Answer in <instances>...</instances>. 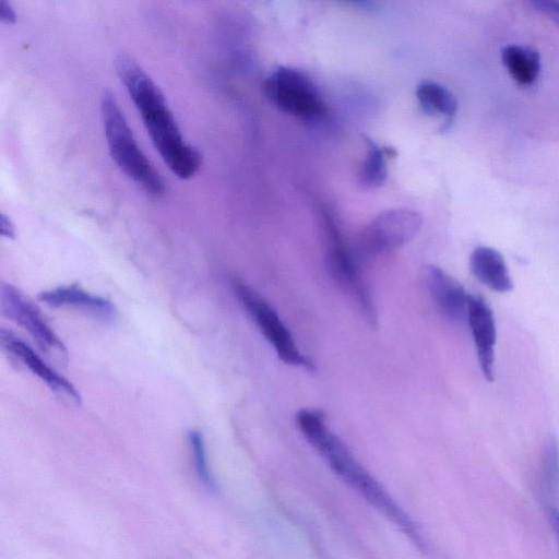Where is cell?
<instances>
[{
    "mask_svg": "<svg viewBox=\"0 0 559 559\" xmlns=\"http://www.w3.org/2000/svg\"><path fill=\"white\" fill-rule=\"evenodd\" d=\"M295 421L306 440L344 483L390 519L420 550H426V540L416 523L331 430L321 412L299 409Z\"/></svg>",
    "mask_w": 559,
    "mask_h": 559,
    "instance_id": "6da1fadb",
    "label": "cell"
},
{
    "mask_svg": "<svg viewBox=\"0 0 559 559\" xmlns=\"http://www.w3.org/2000/svg\"><path fill=\"white\" fill-rule=\"evenodd\" d=\"M114 63L164 163L180 179L193 177L202 156L183 138L158 86L132 57L120 53Z\"/></svg>",
    "mask_w": 559,
    "mask_h": 559,
    "instance_id": "7a4b0ae2",
    "label": "cell"
},
{
    "mask_svg": "<svg viewBox=\"0 0 559 559\" xmlns=\"http://www.w3.org/2000/svg\"><path fill=\"white\" fill-rule=\"evenodd\" d=\"M102 117L109 153L117 166L145 192L159 197L165 183L138 145L123 112L111 92L102 97Z\"/></svg>",
    "mask_w": 559,
    "mask_h": 559,
    "instance_id": "3957f363",
    "label": "cell"
},
{
    "mask_svg": "<svg viewBox=\"0 0 559 559\" xmlns=\"http://www.w3.org/2000/svg\"><path fill=\"white\" fill-rule=\"evenodd\" d=\"M263 91L280 111L302 120H316L325 112L322 97L313 82L301 71L277 66L266 78Z\"/></svg>",
    "mask_w": 559,
    "mask_h": 559,
    "instance_id": "277c9868",
    "label": "cell"
},
{
    "mask_svg": "<svg viewBox=\"0 0 559 559\" xmlns=\"http://www.w3.org/2000/svg\"><path fill=\"white\" fill-rule=\"evenodd\" d=\"M423 218L416 211L394 209L370 221L357 235L353 253L358 261L385 254L407 243L420 229Z\"/></svg>",
    "mask_w": 559,
    "mask_h": 559,
    "instance_id": "5b68a950",
    "label": "cell"
},
{
    "mask_svg": "<svg viewBox=\"0 0 559 559\" xmlns=\"http://www.w3.org/2000/svg\"><path fill=\"white\" fill-rule=\"evenodd\" d=\"M233 288L278 358L287 365L312 370V362L299 350L293 335L270 304L240 278L233 280Z\"/></svg>",
    "mask_w": 559,
    "mask_h": 559,
    "instance_id": "8992f818",
    "label": "cell"
},
{
    "mask_svg": "<svg viewBox=\"0 0 559 559\" xmlns=\"http://www.w3.org/2000/svg\"><path fill=\"white\" fill-rule=\"evenodd\" d=\"M0 300L2 313L27 331L43 353L59 365L68 362L64 344L28 298L14 286L2 284Z\"/></svg>",
    "mask_w": 559,
    "mask_h": 559,
    "instance_id": "52a82bcc",
    "label": "cell"
},
{
    "mask_svg": "<svg viewBox=\"0 0 559 559\" xmlns=\"http://www.w3.org/2000/svg\"><path fill=\"white\" fill-rule=\"evenodd\" d=\"M328 240V264L337 283L356 300L371 325L377 324V313L369 290L365 285L352 248L344 242L342 235L328 215H324Z\"/></svg>",
    "mask_w": 559,
    "mask_h": 559,
    "instance_id": "ba28073f",
    "label": "cell"
},
{
    "mask_svg": "<svg viewBox=\"0 0 559 559\" xmlns=\"http://www.w3.org/2000/svg\"><path fill=\"white\" fill-rule=\"evenodd\" d=\"M0 338L5 353L39 378L57 397L69 405H81V395L75 386L45 362L22 338L5 329L1 330Z\"/></svg>",
    "mask_w": 559,
    "mask_h": 559,
    "instance_id": "9c48e42d",
    "label": "cell"
},
{
    "mask_svg": "<svg viewBox=\"0 0 559 559\" xmlns=\"http://www.w3.org/2000/svg\"><path fill=\"white\" fill-rule=\"evenodd\" d=\"M466 321L483 374L487 381H492L497 331L492 310L484 297L469 294Z\"/></svg>",
    "mask_w": 559,
    "mask_h": 559,
    "instance_id": "30bf717a",
    "label": "cell"
},
{
    "mask_svg": "<svg viewBox=\"0 0 559 559\" xmlns=\"http://www.w3.org/2000/svg\"><path fill=\"white\" fill-rule=\"evenodd\" d=\"M427 288L438 309L454 321L466 320L469 294L451 275L438 266L425 271Z\"/></svg>",
    "mask_w": 559,
    "mask_h": 559,
    "instance_id": "8fae6325",
    "label": "cell"
},
{
    "mask_svg": "<svg viewBox=\"0 0 559 559\" xmlns=\"http://www.w3.org/2000/svg\"><path fill=\"white\" fill-rule=\"evenodd\" d=\"M38 298L50 307L75 308L103 320H110L115 317V307L109 300L92 295L74 285L45 290L39 294Z\"/></svg>",
    "mask_w": 559,
    "mask_h": 559,
    "instance_id": "7c38bea8",
    "label": "cell"
},
{
    "mask_svg": "<svg viewBox=\"0 0 559 559\" xmlns=\"http://www.w3.org/2000/svg\"><path fill=\"white\" fill-rule=\"evenodd\" d=\"M469 267L475 278L488 288L507 293L513 288L506 261L490 247H477L471 254Z\"/></svg>",
    "mask_w": 559,
    "mask_h": 559,
    "instance_id": "4fadbf2b",
    "label": "cell"
},
{
    "mask_svg": "<svg viewBox=\"0 0 559 559\" xmlns=\"http://www.w3.org/2000/svg\"><path fill=\"white\" fill-rule=\"evenodd\" d=\"M501 60L510 76L522 86L532 85L540 71L537 50L522 45H508L501 50Z\"/></svg>",
    "mask_w": 559,
    "mask_h": 559,
    "instance_id": "5bb4252c",
    "label": "cell"
},
{
    "mask_svg": "<svg viewBox=\"0 0 559 559\" xmlns=\"http://www.w3.org/2000/svg\"><path fill=\"white\" fill-rule=\"evenodd\" d=\"M416 98L427 115H440L445 117L449 123L457 108L452 93L441 84L432 81H423L416 88Z\"/></svg>",
    "mask_w": 559,
    "mask_h": 559,
    "instance_id": "9a60e30c",
    "label": "cell"
},
{
    "mask_svg": "<svg viewBox=\"0 0 559 559\" xmlns=\"http://www.w3.org/2000/svg\"><path fill=\"white\" fill-rule=\"evenodd\" d=\"M366 144V156L359 167L358 183L365 189H376L383 185L388 176V167L385 155L388 151H383L373 140L364 135Z\"/></svg>",
    "mask_w": 559,
    "mask_h": 559,
    "instance_id": "2e32d148",
    "label": "cell"
},
{
    "mask_svg": "<svg viewBox=\"0 0 559 559\" xmlns=\"http://www.w3.org/2000/svg\"><path fill=\"white\" fill-rule=\"evenodd\" d=\"M540 484L547 499L559 498V449L557 441L549 438L540 460Z\"/></svg>",
    "mask_w": 559,
    "mask_h": 559,
    "instance_id": "e0dca14e",
    "label": "cell"
},
{
    "mask_svg": "<svg viewBox=\"0 0 559 559\" xmlns=\"http://www.w3.org/2000/svg\"><path fill=\"white\" fill-rule=\"evenodd\" d=\"M188 442L192 452L194 467L200 481L211 491L216 490V481L207 464L205 444L202 433L192 429L188 432Z\"/></svg>",
    "mask_w": 559,
    "mask_h": 559,
    "instance_id": "ac0fdd59",
    "label": "cell"
},
{
    "mask_svg": "<svg viewBox=\"0 0 559 559\" xmlns=\"http://www.w3.org/2000/svg\"><path fill=\"white\" fill-rule=\"evenodd\" d=\"M530 4L559 25V0H532Z\"/></svg>",
    "mask_w": 559,
    "mask_h": 559,
    "instance_id": "d6986e66",
    "label": "cell"
},
{
    "mask_svg": "<svg viewBox=\"0 0 559 559\" xmlns=\"http://www.w3.org/2000/svg\"><path fill=\"white\" fill-rule=\"evenodd\" d=\"M16 15L11 4L4 0H0V21L3 24H13Z\"/></svg>",
    "mask_w": 559,
    "mask_h": 559,
    "instance_id": "ffe728a7",
    "label": "cell"
},
{
    "mask_svg": "<svg viewBox=\"0 0 559 559\" xmlns=\"http://www.w3.org/2000/svg\"><path fill=\"white\" fill-rule=\"evenodd\" d=\"M0 226L1 235L3 237L13 238L15 236L14 225L12 224L11 219L3 213L1 214Z\"/></svg>",
    "mask_w": 559,
    "mask_h": 559,
    "instance_id": "44dd1931",
    "label": "cell"
},
{
    "mask_svg": "<svg viewBox=\"0 0 559 559\" xmlns=\"http://www.w3.org/2000/svg\"><path fill=\"white\" fill-rule=\"evenodd\" d=\"M550 519H551V523H552L555 533H556V535L558 537V540H559V511L558 510H551Z\"/></svg>",
    "mask_w": 559,
    "mask_h": 559,
    "instance_id": "7402d4cb",
    "label": "cell"
}]
</instances>
